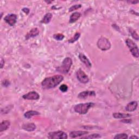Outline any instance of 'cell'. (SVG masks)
<instances>
[{"label":"cell","mask_w":139,"mask_h":139,"mask_svg":"<svg viewBox=\"0 0 139 139\" xmlns=\"http://www.w3.org/2000/svg\"><path fill=\"white\" fill-rule=\"evenodd\" d=\"M129 32L130 33V34H131L132 37L134 39H136V40H138V34H137V33H136V32L134 29H133L132 28H129Z\"/></svg>","instance_id":"22"},{"label":"cell","mask_w":139,"mask_h":139,"mask_svg":"<svg viewBox=\"0 0 139 139\" xmlns=\"http://www.w3.org/2000/svg\"><path fill=\"white\" fill-rule=\"evenodd\" d=\"M67 135L63 131L51 132L48 134V138L51 139H66Z\"/></svg>","instance_id":"6"},{"label":"cell","mask_w":139,"mask_h":139,"mask_svg":"<svg viewBox=\"0 0 139 139\" xmlns=\"http://www.w3.org/2000/svg\"><path fill=\"white\" fill-rule=\"evenodd\" d=\"M72 65V60L70 58H66L64 59L62 65L58 67L56 70L59 72L62 73L64 74H67L70 70L71 68V67Z\"/></svg>","instance_id":"3"},{"label":"cell","mask_w":139,"mask_h":139,"mask_svg":"<svg viewBox=\"0 0 139 139\" xmlns=\"http://www.w3.org/2000/svg\"><path fill=\"white\" fill-rule=\"evenodd\" d=\"M39 34V31L37 28H32L27 34L26 35L25 38L26 40H28L31 38L36 37L38 36Z\"/></svg>","instance_id":"11"},{"label":"cell","mask_w":139,"mask_h":139,"mask_svg":"<svg viewBox=\"0 0 139 139\" xmlns=\"http://www.w3.org/2000/svg\"><path fill=\"white\" fill-rule=\"evenodd\" d=\"M112 116L115 118H125L131 116V115L128 114H123L121 112H114L112 114Z\"/></svg>","instance_id":"19"},{"label":"cell","mask_w":139,"mask_h":139,"mask_svg":"<svg viewBox=\"0 0 139 139\" xmlns=\"http://www.w3.org/2000/svg\"><path fill=\"white\" fill-rule=\"evenodd\" d=\"M82 7V5L81 4H76V5H74V6H72V7H71L70 8H69V10L68 11L69 12H73L76 9H79L80 8H81Z\"/></svg>","instance_id":"26"},{"label":"cell","mask_w":139,"mask_h":139,"mask_svg":"<svg viewBox=\"0 0 139 139\" xmlns=\"http://www.w3.org/2000/svg\"><path fill=\"white\" fill-rule=\"evenodd\" d=\"M137 102L136 101H133L129 103L126 107V110L129 112L135 111L137 107Z\"/></svg>","instance_id":"12"},{"label":"cell","mask_w":139,"mask_h":139,"mask_svg":"<svg viewBox=\"0 0 139 139\" xmlns=\"http://www.w3.org/2000/svg\"><path fill=\"white\" fill-rule=\"evenodd\" d=\"M40 115V113L37 111H34V110H30L26 112L24 114V116L26 118H31L33 116L35 115Z\"/></svg>","instance_id":"18"},{"label":"cell","mask_w":139,"mask_h":139,"mask_svg":"<svg viewBox=\"0 0 139 139\" xmlns=\"http://www.w3.org/2000/svg\"><path fill=\"white\" fill-rule=\"evenodd\" d=\"M80 36H81V33H76L75 35L73 37H72L71 39H70L68 40V42L70 43H73L75 42H76V41H77L78 39H79V38H80Z\"/></svg>","instance_id":"21"},{"label":"cell","mask_w":139,"mask_h":139,"mask_svg":"<svg viewBox=\"0 0 139 139\" xmlns=\"http://www.w3.org/2000/svg\"><path fill=\"white\" fill-rule=\"evenodd\" d=\"M22 98L25 100H38L40 98L39 95L36 91H32L27 94L24 95Z\"/></svg>","instance_id":"9"},{"label":"cell","mask_w":139,"mask_h":139,"mask_svg":"<svg viewBox=\"0 0 139 139\" xmlns=\"http://www.w3.org/2000/svg\"><path fill=\"white\" fill-rule=\"evenodd\" d=\"M22 11L23 12H24L26 14H28V13H29V9L28 8H24L22 9Z\"/></svg>","instance_id":"30"},{"label":"cell","mask_w":139,"mask_h":139,"mask_svg":"<svg viewBox=\"0 0 139 139\" xmlns=\"http://www.w3.org/2000/svg\"><path fill=\"white\" fill-rule=\"evenodd\" d=\"M97 46L102 51H107L110 48L111 44L108 39L102 37L98 40L97 42Z\"/></svg>","instance_id":"5"},{"label":"cell","mask_w":139,"mask_h":139,"mask_svg":"<svg viewBox=\"0 0 139 139\" xmlns=\"http://www.w3.org/2000/svg\"><path fill=\"white\" fill-rule=\"evenodd\" d=\"M128 2H129V3H132V4H136V3H138V1H128Z\"/></svg>","instance_id":"32"},{"label":"cell","mask_w":139,"mask_h":139,"mask_svg":"<svg viewBox=\"0 0 139 139\" xmlns=\"http://www.w3.org/2000/svg\"><path fill=\"white\" fill-rule=\"evenodd\" d=\"M11 125L10 122L7 120L3 121L0 124V132H2L5 130H7L9 127Z\"/></svg>","instance_id":"16"},{"label":"cell","mask_w":139,"mask_h":139,"mask_svg":"<svg viewBox=\"0 0 139 139\" xmlns=\"http://www.w3.org/2000/svg\"><path fill=\"white\" fill-rule=\"evenodd\" d=\"M52 18V14L51 13H48L43 16L42 19L41 21V23L47 24L49 23Z\"/></svg>","instance_id":"20"},{"label":"cell","mask_w":139,"mask_h":139,"mask_svg":"<svg viewBox=\"0 0 139 139\" xmlns=\"http://www.w3.org/2000/svg\"><path fill=\"white\" fill-rule=\"evenodd\" d=\"M10 84V83L9 81H4V82H3L2 83V85L4 86H6V87H7Z\"/></svg>","instance_id":"29"},{"label":"cell","mask_w":139,"mask_h":139,"mask_svg":"<svg viewBox=\"0 0 139 139\" xmlns=\"http://www.w3.org/2000/svg\"><path fill=\"white\" fill-rule=\"evenodd\" d=\"M88 134V132L86 131H73L70 133V137L71 138H76Z\"/></svg>","instance_id":"14"},{"label":"cell","mask_w":139,"mask_h":139,"mask_svg":"<svg viewBox=\"0 0 139 139\" xmlns=\"http://www.w3.org/2000/svg\"><path fill=\"white\" fill-rule=\"evenodd\" d=\"M79 58L81 60V62L86 65V67H88L89 68H90L91 67L92 64H91V62H90V60L84 54H82V53L80 54Z\"/></svg>","instance_id":"13"},{"label":"cell","mask_w":139,"mask_h":139,"mask_svg":"<svg viewBox=\"0 0 139 139\" xmlns=\"http://www.w3.org/2000/svg\"><path fill=\"white\" fill-rule=\"evenodd\" d=\"M126 42L132 55L134 57L138 58L139 56L138 49L137 46L135 44V43L133 40L129 39H127L126 40Z\"/></svg>","instance_id":"4"},{"label":"cell","mask_w":139,"mask_h":139,"mask_svg":"<svg viewBox=\"0 0 139 139\" xmlns=\"http://www.w3.org/2000/svg\"><path fill=\"white\" fill-rule=\"evenodd\" d=\"M76 76L78 80L83 84L88 83L89 81V78L85 73L80 68L76 72Z\"/></svg>","instance_id":"7"},{"label":"cell","mask_w":139,"mask_h":139,"mask_svg":"<svg viewBox=\"0 0 139 139\" xmlns=\"http://www.w3.org/2000/svg\"><path fill=\"white\" fill-rule=\"evenodd\" d=\"M4 65V60L2 58H1V68H2Z\"/></svg>","instance_id":"31"},{"label":"cell","mask_w":139,"mask_h":139,"mask_svg":"<svg viewBox=\"0 0 139 139\" xmlns=\"http://www.w3.org/2000/svg\"><path fill=\"white\" fill-rule=\"evenodd\" d=\"M95 96L96 93L94 91H84L78 94V97L81 99H84L89 97Z\"/></svg>","instance_id":"10"},{"label":"cell","mask_w":139,"mask_h":139,"mask_svg":"<svg viewBox=\"0 0 139 139\" xmlns=\"http://www.w3.org/2000/svg\"><path fill=\"white\" fill-rule=\"evenodd\" d=\"M95 106V103L92 102L80 103L77 104L74 108L75 112L80 114H85L88 112L89 110Z\"/></svg>","instance_id":"2"},{"label":"cell","mask_w":139,"mask_h":139,"mask_svg":"<svg viewBox=\"0 0 139 139\" xmlns=\"http://www.w3.org/2000/svg\"><path fill=\"white\" fill-rule=\"evenodd\" d=\"M121 122H123V123H130L132 122V120H121Z\"/></svg>","instance_id":"28"},{"label":"cell","mask_w":139,"mask_h":139,"mask_svg":"<svg viewBox=\"0 0 139 139\" xmlns=\"http://www.w3.org/2000/svg\"><path fill=\"white\" fill-rule=\"evenodd\" d=\"M128 138V135L125 133L117 134L114 137L115 139H122V138Z\"/></svg>","instance_id":"25"},{"label":"cell","mask_w":139,"mask_h":139,"mask_svg":"<svg viewBox=\"0 0 139 139\" xmlns=\"http://www.w3.org/2000/svg\"><path fill=\"white\" fill-rule=\"evenodd\" d=\"M101 136L98 134H93L91 135H90L89 136H87L85 137H83L82 138H87V139H93V138H100Z\"/></svg>","instance_id":"24"},{"label":"cell","mask_w":139,"mask_h":139,"mask_svg":"<svg viewBox=\"0 0 139 139\" xmlns=\"http://www.w3.org/2000/svg\"><path fill=\"white\" fill-rule=\"evenodd\" d=\"M64 38H65V36L63 34L58 33V34H55L53 35V38L58 41L63 40Z\"/></svg>","instance_id":"23"},{"label":"cell","mask_w":139,"mask_h":139,"mask_svg":"<svg viewBox=\"0 0 139 139\" xmlns=\"http://www.w3.org/2000/svg\"><path fill=\"white\" fill-rule=\"evenodd\" d=\"M81 14L80 13L78 12H75L73 13L71 16H70V18L69 22L70 23H74L76 21H77L78 19H80V17H81Z\"/></svg>","instance_id":"17"},{"label":"cell","mask_w":139,"mask_h":139,"mask_svg":"<svg viewBox=\"0 0 139 139\" xmlns=\"http://www.w3.org/2000/svg\"><path fill=\"white\" fill-rule=\"evenodd\" d=\"M64 80L62 75H56L45 78L41 82L42 88L45 89H49L55 88Z\"/></svg>","instance_id":"1"},{"label":"cell","mask_w":139,"mask_h":139,"mask_svg":"<svg viewBox=\"0 0 139 139\" xmlns=\"http://www.w3.org/2000/svg\"><path fill=\"white\" fill-rule=\"evenodd\" d=\"M17 15L14 14H8L4 18V20L8 24H9L11 26H13L17 22Z\"/></svg>","instance_id":"8"},{"label":"cell","mask_w":139,"mask_h":139,"mask_svg":"<svg viewBox=\"0 0 139 139\" xmlns=\"http://www.w3.org/2000/svg\"><path fill=\"white\" fill-rule=\"evenodd\" d=\"M59 89L61 91H62L63 92H65L68 90V86L65 84H63L59 87Z\"/></svg>","instance_id":"27"},{"label":"cell","mask_w":139,"mask_h":139,"mask_svg":"<svg viewBox=\"0 0 139 139\" xmlns=\"http://www.w3.org/2000/svg\"><path fill=\"white\" fill-rule=\"evenodd\" d=\"M129 138H138V137L136 136H130Z\"/></svg>","instance_id":"33"},{"label":"cell","mask_w":139,"mask_h":139,"mask_svg":"<svg viewBox=\"0 0 139 139\" xmlns=\"http://www.w3.org/2000/svg\"><path fill=\"white\" fill-rule=\"evenodd\" d=\"M45 2H46V3H47L48 4V3H50L52 2V1H45Z\"/></svg>","instance_id":"34"},{"label":"cell","mask_w":139,"mask_h":139,"mask_svg":"<svg viewBox=\"0 0 139 139\" xmlns=\"http://www.w3.org/2000/svg\"><path fill=\"white\" fill-rule=\"evenodd\" d=\"M22 128L26 131L28 132H33L34 130L36 129V126L35 124L32 123H26L24 124L22 126Z\"/></svg>","instance_id":"15"}]
</instances>
